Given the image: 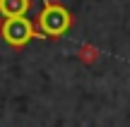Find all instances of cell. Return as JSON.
I'll use <instances>...</instances> for the list:
<instances>
[{"mask_svg":"<svg viewBox=\"0 0 130 127\" xmlns=\"http://www.w3.org/2000/svg\"><path fill=\"white\" fill-rule=\"evenodd\" d=\"M75 17L63 3L58 0H43L41 10H39L36 19H34V27L41 31L43 38H51V41H58L60 36L68 34V29L72 27Z\"/></svg>","mask_w":130,"mask_h":127,"instance_id":"obj_1","label":"cell"},{"mask_svg":"<svg viewBox=\"0 0 130 127\" xmlns=\"http://www.w3.org/2000/svg\"><path fill=\"white\" fill-rule=\"evenodd\" d=\"M0 38H3L12 50H22V48H27L29 41L43 38V36H41V31L34 27V22H29L27 17H12V19H5L3 29H0Z\"/></svg>","mask_w":130,"mask_h":127,"instance_id":"obj_2","label":"cell"},{"mask_svg":"<svg viewBox=\"0 0 130 127\" xmlns=\"http://www.w3.org/2000/svg\"><path fill=\"white\" fill-rule=\"evenodd\" d=\"M29 10H31V0H0V12L5 14V19L27 17Z\"/></svg>","mask_w":130,"mask_h":127,"instance_id":"obj_3","label":"cell"},{"mask_svg":"<svg viewBox=\"0 0 130 127\" xmlns=\"http://www.w3.org/2000/svg\"><path fill=\"white\" fill-rule=\"evenodd\" d=\"M77 60L82 62V65L92 67V65H96V62L101 60V50H99L94 43H82V46L77 48Z\"/></svg>","mask_w":130,"mask_h":127,"instance_id":"obj_4","label":"cell"},{"mask_svg":"<svg viewBox=\"0 0 130 127\" xmlns=\"http://www.w3.org/2000/svg\"><path fill=\"white\" fill-rule=\"evenodd\" d=\"M3 24H5V14L0 12V29H3Z\"/></svg>","mask_w":130,"mask_h":127,"instance_id":"obj_5","label":"cell"}]
</instances>
